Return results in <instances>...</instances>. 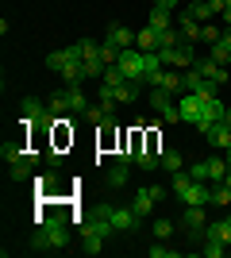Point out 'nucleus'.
<instances>
[{
	"mask_svg": "<svg viewBox=\"0 0 231 258\" xmlns=\"http://www.w3.org/2000/svg\"><path fill=\"white\" fill-rule=\"evenodd\" d=\"M177 112H181V123H193L200 135H208V131L223 119L227 108H223L220 97H216V100H204V97H197V93H185V97L177 100Z\"/></svg>",
	"mask_w": 231,
	"mask_h": 258,
	"instance_id": "obj_1",
	"label": "nucleus"
},
{
	"mask_svg": "<svg viewBox=\"0 0 231 258\" xmlns=\"http://www.w3.org/2000/svg\"><path fill=\"white\" fill-rule=\"evenodd\" d=\"M66 243H69L66 216H43L39 227L31 231V250H35V254H54V250H62Z\"/></svg>",
	"mask_w": 231,
	"mask_h": 258,
	"instance_id": "obj_2",
	"label": "nucleus"
},
{
	"mask_svg": "<svg viewBox=\"0 0 231 258\" xmlns=\"http://www.w3.org/2000/svg\"><path fill=\"white\" fill-rule=\"evenodd\" d=\"M174 193L181 197V205H212V185L208 181H197L189 170H177L174 173Z\"/></svg>",
	"mask_w": 231,
	"mask_h": 258,
	"instance_id": "obj_3",
	"label": "nucleus"
},
{
	"mask_svg": "<svg viewBox=\"0 0 231 258\" xmlns=\"http://www.w3.org/2000/svg\"><path fill=\"white\" fill-rule=\"evenodd\" d=\"M20 116H23V123H43V127H54L58 123V116L50 112V104H46V100H35V97H27L20 104Z\"/></svg>",
	"mask_w": 231,
	"mask_h": 258,
	"instance_id": "obj_4",
	"label": "nucleus"
},
{
	"mask_svg": "<svg viewBox=\"0 0 231 258\" xmlns=\"http://www.w3.org/2000/svg\"><path fill=\"white\" fill-rule=\"evenodd\" d=\"M116 66L123 70L127 81H143V85H146V58H143L139 46H127V50L120 54V62H116Z\"/></svg>",
	"mask_w": 231,
	"mask_h": 258,
	"instance_id": "obj_5",
	"label": "nucleus"
},
{
	"mask_svg": "<svg viewBox=\"0 0 231 258\" xmlns=\"http://www.w3.org/2000/svg\"><path fill=\"white\" fill-rule=\"evenodd\" d=\"M204 227H208L204 205H185V212H181V231H185L189 239H200V243H204Z\"/></svg>",
	"mask_w": 231,
	"mask_h": 258,
	"instance_id": "obj_6",
	"label": "nucleus"
},
{
	"mask_svg": "<svg viewBox=\"0 0 231 258\" xmlns=\"http://www.w3.org/2000/svg\"><path fill=\"white\" fill-rule=\"evenodd\" d=\"M181 77H185V93H197V97H204V100H216L220 89H223V85H216V81H208V77H200L193 66H189Z\"/></svg>",
	"mask_w": 231,
	"mask_h": 258,
	"instance_id": "obj_7",
	"label": "nucleus"
},
{
	"mask_svg": "<svg viewBox=\"0 0 231 258\" xmlns=\"http://www.w3.org/2000/svg\"><path fill=\"white\" fill-rule=\"evenodd\" d=\"M146 85H150V89H162V93H170V97H174V93H181V89H185V77L174 74V70H158V74L146 77Z\"/></svg>",
	"mask_w": 231,
	"mask_h": 258,
	"instance_id": "obj_8",
	"label": "nucleus"
},
{
	"mask_svg": "<svg viewBox=\"0 0 231 258\" xmlns=\"http://www.w3.org/2000/svg\"><path fill=\"white\" fill-rule=\"evenodd\" d=\"M150 108L166 119V123H177V119H181V112H177L174 97H170V93H162V89H154V93H150Z\"/></svg>",
	"mask_w": 231,
	"mask_h": 258,
	"instance_id": "obj_9",
	"label": "nucleus"
},
{
	"mask_svg": "<svg viewBox=\"0 0 231 258\" xmlns=\"http://www.w3.org/2000/svg\"><path fill=\"white\" fill-rule=\"evenodd\" d=\"M193 70H197L200 77H208V81H216V85H227V81H231L227 66L212 62V58H197V62H193Z\"/></svg>",
	"mask_w": 231,
	"mask_h": 258,
	"instance_id": "obj_10",
	"label": "nucleus"
},
{
	"mask_svg": "<svg viewBox=\"0 0 231 258\" xmlns=\"http://www.w3.org/2000/svg\"><path fill=\"white\" fill-rule=\"evenodd\" d=\"M112 227H116V231H139V227H143V216L135 212V208H112Z\"/></svg>",
	"mask_w": 231,
	"mask_h": 258,
	"instance_id": "obj_11",
	"label": "nucleus"
},
{
	"mask_svg": "<svg viewBox=\"0 0 231 258\" xmlns=\"http://www.w3.org/2000/svg\"><path fill=\"white\" fill-rule=\"evenodd\" d=\"M177 27H181V39H185V46H193V43H200V27H204V23L200 20H193V12H181V16H177Z\"/></svg>",
	"mask_w": 231,
	"mask_h": 258,
	"instance_id": "obj_12",
	"label": "nucleus"
},
{
	"mask_svg": "<svg viewBox=\"0 0 231 258\" xmlns=\"http://www.w3.org/2000/svg\"><path fill=\"white\" fill-rule=\"evenodd\" d=\"M0 158L8 162V166H16V162H27V158H31V151H27V143H23V139H4Z\"/></svg>",
	"mask_w": 231,
	"mask_h": 258,
	"instance_id": "obj_13",
	"label": "nucleus"
},
{
	"mask_svg": "<svg viewBox=\"0 0 231 258\" xmlns=\"http://www.w3.org/2000/svg\"><path fill=\"white\" fill-rule=\"evenodd\" d=\"M104 39H108V43H116V46H120V50H127V46H135V31H131V27H123V23H112Z\"/></svg>",
	"mask_w": 231,
	"mask_h": 258,
	"instance_id": "obj_14",
	"label": "nucleus"
},
{
	"mask_svg": "<svg viewBox=\"0 0 231 258\" xmlns=\"http://www.w3.org/2000/svg\"><path fill=\"white\" fill-rule=\"evenodd\" d=\"M131 208H135V212H139V216H154V208H158V201H154V197H150V189H146V185H143V189H135V197H131Z\"/></svg>",
	"mask_w": 231,
	"mask_h": 258,
	"instance_id": "obj_15",
	"label": "nucleus"
},
{
	"mask_svg": "<svg viewBox=\"0 0 231 258\" xmlns=\"http://www.w3.org/2000/svg\"><path fill=\"white\" fill-rule=\"evenodd\" d=\"M104 181H108V189H127V181H131V166L116 162V166L104 173Z\"/></svg>",
	"mask_w": 231,
	"mask_h": 258,
	"instance_id": "obj_16",
	"label": "nucleus"
},
{
	"mask_svg": "<svg viewBox=\"0 0 231 258\" xmlns=\"http://www.w3.org/2000/svg\"><path fill=\"white\" fill-rule=\"evenodd\" d=\"M66 100H69V112H73V116H85L89 112V97L81 93V85H66Z\"/></svg>",
	"mask_w": 231,
	"mask_h": 258,
	"instance_id": "obj_17",
	"label": "nucleus"
},
{
	"mask_svg": "<svg viewBox=\"0 0 231 258\" xmlns=\"http://www.w3.org/2000/svg\"><path fill=\"white\" fill-rule=\"evenodd\" d=\"M204 139H208V147H216V151H227V147H231V127H227V123H216Z\"/></svg>",
	"mask_w": 231,
	"mask_h": 258,
	"instance_id": "obj_18",
	"label": "nucleus"
},
{
	"mask_svg": "<svg viewBox=\"0 0 231 258\" xmlns=\"http://www.w3.org/2000/svg\"><path fill=\"white\" fill-rule=\"evenodd\" d=\"M204 239H220V243H231V220L223 216V220L208 224V227H204Z\"/></svg>",
	"mask_w": 231,
	"mask_h": 258,
	"instance_id": "obj_19",
	"label": "nucleus"
},
{
	"mask_svg": "<svg viewBox=\"0 0 231 258\" xmlns=\"http://www.w3.org/2000/svg\"><path fill=\"white\" fill-rule=\"evenodd\" d=\"M135 46H139V50H158V27L146 23L143 31H135Z\"/></svg>",
	"mask_w": 231,
	"mask_h": 258,
	"instance_id": "obj_20",
	"label": "nucleus"
},
{
	"mask_svg": "<svg viewBox=\"0 0 231 258\" xmlns=\"http://www.w3.org/2000/svg\"><path fill=\"white\" fill-rule=\"evenodd\" d=\"M135 166L150 173V170H158V166H162V154H158V151H146V147H143V151L135 154Z\"/></svg>",
	"mask_w": 231,
	"mask_h": 258,
	"instance_id": "obj_21",
	"label": "nucleus"
},
{
	"mask_svg": "<svg viewBox=\"0 0 231 258\" xmlns=\"http://www.w3.org/2000/svg\"><path fill=\"white\" fill-rule=\"evenodd\" d=\"M227 173H231V166H227V158H223V154H220V158H208V181H212V185L223 181Z\"/></svg>",
	"mask_w": 231,
	"mask_h": 258,
	"instance_id": "obj_22",
	"label": "nucleus"
},
{
	"mask_svg": "<svg viewBox=\"0 0 231 258\" xmlns=\"http://www.w3.org/2000/svg\"><path fill=\"white\" fill-rule=\"evenodd\" d=\"M35 185H39V193H43V197L58 193V173H54V170H46V173H35Z\"/></svg>",
	"mask_w": 231,
	"mask_h": 258,
	"instance_id": "obj_23",
	"label": "nucleus"
},
{
	"mask_svg": "<svg viewBox=\"0 0 231 258\" xmlns=\"http://www.w3.org/2000/svg\"><path fill=\"white\" fill-rule=\"evenodd\" d=\"M174 12H166V8H158V4H154L150 8V27H158V31H166V27H174Z\"/></svg>",
	"mask_w": 231,
	"mask_h": 258,
	"instance_id": "obj_24",
	"label": "nucleus"
},
{
	"mask_svg": "<svg viewBox=\"0 0 231 258\" xmlns=\"http://www.w3.org/2000/svg\"><path fill=\"white\" fill-rule=\"evenodd\" d=\"M162 46H185V39H181V27H166V31H158V50Z\"/></svg>",
	"mask_w": 231,
	"mask_h": 258,
	"instance_id": "obj_25",
	"label": "nucleus"
},
{
	"mask_svg": "<svg viewBox=\"0 0 231 258\" xmlns=\"http://www.w3.org/2000/svg\"><path fill=\"white\" fill-rule=\"evenodd\" d=\"M62 77H66V85H81V81H89V77H85V66H81V62H73V58L66 62Z\"/></svg>",
	"mask_w": 231,
	"mask_h": 258,
	"instance_id": "obj_26",
	"label": "nucleus"
},
{
	"mask_svg": "<svg viewBox=\"0 0 231 258\" xmlns=\"http://www.w3.org/2000/svg\"><path fill=\"white\" fill-rule=\"evenodd\" d=\"M189 12H193V20H200V23H208L212 16H216V8H212L208 0H193V4H185Z\"/></svg>",
	"mask_w": 231,
	"mask_h": 258,
	"instance_id": "obj_27",
	"label": "nucleus"
},
{
	"mask_svg": "<svg viewBox=\"0 0 231 258\" xmlns=\"http://www.w3.org/2000/svg\"><path fill=\"white\" fill-rule=\"evenodd\" d=\"M212 205H220V208L231 205V185L227 181H216V185H212Z\"/></svg>",
	"mask_w": 231,
	"mask_h": 258,
	"instance_id": "obj_28",
	"label": "nucleus"
},
{
	"mask_svg": "<svg viewBox=\"0 0 231 258\" xmlns=\"http://www.w3.org/2000/svg\"><path fill=\"white\" fill-rule=\"evenodd\" d=\"M162 170L166 173H177V170H185V158L177 151H162Z\"/></svg>",
	"mask_w": 231,
	"mask_h": 258,
	"instance_id": "obj_29",
	"label": "nucleus"
},
{
	"mask_svg": "<svg viewBox=\"0 0 231 258\" xmlns=\"http://www.w3.org/2000/svg\"><path fill=\"white\" fill-rule=\"evenodd\" d=\"M8 177L12 181H27V177H35V166L31 162H16V166H8Z\"/></svg>",
	"mask_w": 231,
	"mask_h": 258,
	"instance_id": "obj_30",
	"label": "nucleus"
},
{
	"mask_svg": "<svg viewBox=\"0 0 231 258\" xmlns=\"http://www.w3.org/2000/svg\"><path fill=\"white\" fill-rule=\"evenodd\" d=\"M120 46H116V43H108V39H104V43H100V62H104V66H116V62H120Z\"/></svg>",
	"mask_w": 231,
	"mask_h": 258,
	"instance_id": "obj_31",
	"label": "nucleus"
},
{
	"mask_svg": "<svg viewBox=\"0 0 231 258\" xmlns=\"http://www.w3.org/2000/svg\"><path fill=\"white\" fill-rule=\"evenodd\" d=\"M212 62H220V66H227L231 62V50H227V43H223V35L220 39H216V43H212V54H208Z\"/></svg>",
	"mask_w": 231,
	"mask_h": 258,
	"instance_id": "obj_32",
	"label": "nucleus"
},
{
	"mask_svg": "<svg viewBox=\"0 0 231 258\" xmlns=\"http://www.w3.org/2000/svg\"><path fill=\"white\" fill-rule=\"evenodd\" d=\"M66 62H69V54H66V50L46 54V70H54V74H62V70H66Z\"/></svg>",
	"mask_w": 231,
	"mask_h": 258,
	"instance_id": "obj_33",
	"label": "nucleus"
},
{
	"mask_svg": "<svg viewBox=\"0 0 231 258\" xmlns=\"http://www.w3.org/2000/svg\"><path fill=\"white\" fill-rule=\"evenodd\" d=\"M223 247H227V243H220V239H204L200 254H204V258H223Z\"/></svg>",
	"mask_w": 231,
	"mask_h": 258,
	"instance_id": "obj_34",
	"label": "nucleus"
},
{
	"mask_svg": "<svg viewBox=\"0 0 231 258\" xmlns=\"http://www.w3.org/2000/svg\"><path fill=\"white\" fill-rule=\"evenodd\" d=\"M46 104H50V112H54V116H62V112H69V100H66V89H62V93H54V97L46 100Z\"/></svg>",
	"mask_w": 231,
	"mask_h": 258,
	"instance_id": "obj_35",
	"label": "nucleus"
},
{
	"mask_svg": "<svg viewBox=\"0 0 231 258\" xmlns=\"http://www.w3.org/2000/svg\"><path fill=\"white\" fill-rule=\"evenodd\" d=\"M154 235H158V239H170V235H174V224H170L166 216H158V220H154Z\"/></svg>",
	"mask_w": 231,
	"mask_h": 258,
	"instance_id": "obj_36",
	"label": "nucleus"
},
{
	"mask_svg": "<svg viewBox=\"0 0 231 258\" xmlns=\"http://www.w3.org/2000/svg\"><path fill=\"white\" fill-rule=\"evenodd\" d=\"M81 250H85V254H100V250H104V239L85 235V239H81Z\"/></svg>",
	"mask_w": 231,
	"mask_h": 258,
	"instance_id": "obj_37",
	"label": "nucleus"
},
{
	"mask_svg": "<svg viewBox=\"0 0 231 258\" xmlns=\"http://www.w3.org/2000/svg\"><path fill=\"white\" fill-rule=\"evenodd\" d=\"M220 35H223L220 27H212V23H204V27H200V43H208V46H212L216 39H220Z\"/></svg>",
	"mask_w": 231,
	"mask_h": 258,
	"instance_id": "obj_38",
	"label": "nucleus"
},
{
	"mask_svg": "<svg viewBox=\"0 0 231 258\" xmlns=\"http://www.w3.org/2000/svg\"><path fill=\"white\" fill-rule=\"evenodd\" d=\"M150 258H177V250L166 247V239H158V247H150Z\"/></svg>",
	"mask_w": 231,
	"mask_h": 258,
	"instance_id": "obj_39",
	"label": "nucleus"
},
{
	"mask_svg": "<svg viewBox=\"0 0 231 258\" xmlns=\"http://www.w3.org/2000/svg\"><path fill=\"white\" fill-rule=\"evenodd\" d=\"M193 177H197V181H208V162H193Z\"/></svg>",
	"mask_w": 231,
	"mask_h": 258,
	"instance_id": "obj_40",
	"label": "nucleus"
},
{
	"mask_svg": "<svg viewBox=\"0 0 231 258\" xmlns=\"http://www.w3.org/2000/svg\"><path fill=\"white\" fill-rule=\"evenodd\" d=\"M112 208H116V205H108V201H100V205L93 208V216H104V220H108V216H112Z\"/></svg>",
	"mask_w": 231,
	"mask_h": 258,
	"instance_id": "obj_41",
	"label": "nucleus"
},
{
	"mask_svg": "<svg viewBox=\"0 0 231 258\" xmlns=\"http://www.w3.org/2000/svg\"><path fill=\"white\" fill-rule=\"evenodd\" d=\"M146 189H150V197H154V201H158V205H162V201H166V189H162V185H146Z\"/></svg>",
	"mask_w": 231,
	"mask_h": 258,
	"instance_id": "obj_42",
	"label": "nucleus"
},
{
	"mask_svg": "<svg viewBox=\"0 0 231 258\" xmlns=\"http://www.w3.org/2000/svg\"><path fill=\"white\" fill-rule=\"evenodd\" d=\"M220 123H227V127H231V108H227V112H223V119H220Z\"/></svg>",
	"mask_w": 231,
	"mask_h": 258,
	"instance_id": "obj_43",
	"label": "nucleus"
},
{
	"mask_svg": "<svg viewBox=\"0 0 231 258\" xmlns=\"http://www.w3.org/2000/svg\"><path fill=\"white\" fill-rule=\"evenodd\" d=\"M223 23H227V27H231V8H223Z\"/></svg>",
	"mask_w": 231,
	"mask_h": 258,
	"instance_id": "obj_44",
	"label": "nucleus"
},
{
	"mask_svg": "<svg viewBox=\"0 0 231 258\" xmlns=\"http://www.w3.org/2000/svg\"><path fill=\"white\" fill-rule=\"evenodd\" d=\"M223 43H227V50H231V27H227V31H223Z\"/></svg>",
	"mask_w": 231,
	"mask_h": 258,
	"instance_id": "obj_45",
	"label": "nucleus"
},
{
	"mask_svg": "<svg viewBox=\"0 0 231 258\" xmlns=\"http://www.w3.org/2000/svg\"><path fill=\"white\" fill-rule=\"evenodd\" d=\"M223 158H227V166H231V147H227V151H223Z\"/></svg>",
	"mask_w": 231,
	"mask_h": 258,
	"instance_id": "obj_46",
	"label": "nucleus"
},
{
	"mask_svg": "<svg viewBox=\"0 0 231 258\" xmlns=\"http://www.w3.org/2000/svg\"><path fill=\"white\" fill-rule=\"evenodd\" d=\"M223 216H227V220H231V205H227V208H223Z\"/></svg>",
	"mask_w": 231,
	"mask_h": 258,
	"instance_id": "obj_47",
	"label": "nucleus"
},
{
	"mask_svg": "<svg viewBox=\"0 0 231 258\" xmlns=\"http://www.w3.org/2000/svg\"><path fill=\"white\" fill-rule=\"evenodd\" d=\"M177 4H193V0H177Z\"/></svg>",
	"mask_w": 231,
	"mask_h": 258,
	"instance_id": "obj_48",
	"label": "nucleus"
}]
</instances>
